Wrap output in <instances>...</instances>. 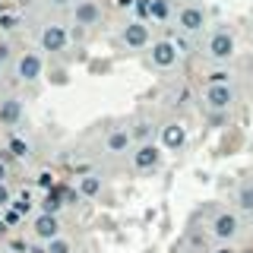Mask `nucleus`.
I'll return each mask as SVG.
<instances>
[{"label": "nucleus", "instance_id": "nucleus-1", "mask_svg": "<svg viewBox=\"0 0 253 253\" xmlns=\"http://www.w3.org/2000/svg\"><path fill=\"white\" fill-rule=\"evenodd\" d=\"M203 98H206V108H209V111H215V114H225V111L234 105L237 95H234L231 85H206Z\"/></svg>", "mask_w": 253, "mask_h": 253}, {"label": "nucleus", "instance_id": "nucleus-2", "mask_svg": "<svg viewBox=\"0 0 253 253\" xmlns=\"http://www.w3.org/2000/svg\"><path fill=\"white\" fill-rule=\"evenodd\" d=\"M206 54H209L212 60H228L234 57V35L225 29H218L215 35L209 38V44H206Z\"/></svg>", "mask_w": 253, "mask_h": 253}, {"label": "nucleus", "instance_id": "nucleus-3", "mask_svg": "<svg viewBox=\"0 0 253 253\" xmlns=\"http://www.w3.org/2000/svg\"><path fill=\"white\" fill-rule=\"evenodd\" d=\"M162 165V149L155 142H139L136 152H133V168L136 171H152Z\"/></svg>", "mask_w": 253, "mask_h": 253}, {"label": "nucleus", "instance_id": "nucleus-4", "mask_svg": "<svg viewBox=\"0 0 253 253\" xmlns=\"http://www.w3.org/2000/svg\"><path fill=\"white\" fill-rule=\"evenodd\" d=\"M177 57H180V51H177V44H174V42H155L152 51H149V60H152V67H158V70L174 67Z\"/></svg>", "mask_w": 253, "mask_h": 253}, {"label": "nucleus", "instance_id": "nucleus-5", "mask_svg": "<svg viewBox=\"0 0 253 253\" xmlns=\"http://www.w3.org/2000/svg\"><path fill=\"white\" fill-rule=\"evenodd\" d=\"M237 231H241V221H237L234 212H218V215L212 218V234H215L221 244L234 241V234H237Z\"/></svg>", "mask_w": 253, "mask_h": 253}, {"label": "nucleus", "instance_id": "nucleus-6", "mask_svg": "<svg viewBox=\"0 0 253 253\" xmlns=\"http://www.w3.org/2000/svg\"><path fill=\"white\" fill-rule=\"evenodd\" d=\"M177 26L184 29V32H203L206 26V10L203 6H196V3H187V6H180V13H177Z\"/></svg>", "mask_w": 253, "mask_h": 253}, {"label": "nucleus", "instance_id": "nucleus-7", "mask_svg": "<svg viewBox=\"0 0 253 253\" xmlns=\"http://www.w3.org/2000/svg\"><path fill=\"white\" fill-rule=\"evenodd\" d=\"M121 38H124V44L126 47H133V51H139V47H146L149 44V26L146 22H126L124 32H121Z\"/></svg>", "mask_w": 253, "mask_h": 253}, {"label": "nucleus", "instance_id": "nucleus-8", "mask_svg": "<svg viewBox=\"0 0 253 253\" xmlns=\"http://www.w3.org/2000/svg\"><path fill=\"white\" fill-rule=\"evenodd\" d=\"M184 142H187V126H184V124L171 121V124L162 126V146H165V149L177 152V149H184Z\"/></svg>", "mask_w": 253, "mask_h": 253}, {"label": "nucleus", "instance_id": "nucleus-9", "mask_svg": "<svg viewBox=\"0 0 253 253\" xmlns=\"http://www.w3.org/2000/svg\"><path fill=\"white\" fill-rule=\"evenodd\" d=\"M73 19H76V26H95V22L101 19V6L95 3V0H76Z\"/></svg>", "mask_w": 253, "mask_h": 253}, {"label": "nucleus", "instance_id": "nucleus-10", "mask_svg": "<svg viewBox=\"0 0 253 253\" xmlns=\"http://www.w3.org/2000/svg\"><path fill=\"white\" fill-rule=\"evenodd\" d=\"M67 47V29L63 26H47L42 32V51H51V54H57Z\"/></svg>", "mask_w": 253, "mask_h": 253}, {"label": "nucleus", "instance_id": "nucleus-11", "mask_svg": "<svg viewBox=\"0 0 253 253\" xmlns=\"http://www.w3.org/2000/svg\"><path fill=\"white\" fill-rule=\"evenodd\" d=\"M32 228H35V237H42V241H54V237H60V221H57V215H47V212H42Z\"/></svg>", "mask_w": 253, "mask_h": 253}, {"label": "nucleus", "instance_id": "nucleus-12", "mask_svg": "<svg viewBox=\"0 0 253 253\" xmlns=\"http://www.w3.org/2000/svg\"><path fill=\"white\" fill-rule=\"evenodd\" d=\"M16 70H19V79L35 83V79L42 76V57H38V54H22L19 63H16Z\"/></svg>", "mask_w": 253, "mask_h": 253}, {"label": "nucleus", "instance_id": "nucleus-13", "mask_svg": "<svg viewBox=\"0 0 253 253\" xmlns=\"http://www.w3.org/2000/svg\"><path fill=\"white\" fill-rule=\"evenodd\" d=\"M105 146H108V152H114V155L126 152V149L133 146L130 130H111V133H108V139H105Z\"/></svg>", "mask_w": 253, "mask_h": 253}, {"label": "nucleus", "instance_id": "nucleus-14", "mask_svg": "<svg viewBox=\"0 0 253 253\" xmlns=\"http://www.w3.org/2000/svg\"><path fill=\"white\" fill-rule=\"evenodd\" d=\"M19 117H22V101L19 98H6L3 105H0V124L13 126V124H19Z\"/></svg>", "mask_w": 253, "mask_h": 253}, {"label": "nucleus", "instance_id": "nucleus-15", "mask_svg": "<svg viewBox=\"0 0 253 253\" xmlns=\"http://www.w3.org/2000/svg\"><path fill=\"white\" fill-rule=\"evenodd\" d=\"M234 203H237V209H241V212H253V180H244V184L237 187Z\"/></svg>", "mask_w": 253, "mask_h": 253}, {"label": "nucleus", "instance_id": "nucleus-16", "mask_svg": "<svg viewBox=\"0 0 253 253\" xmlns=\"http://www.w3.org/2000/svg\"><path fill=\"white\" fill-rule=\"evenodd\" d=\"M98 193H101V177L98 174H85V177L79 180V196H89L92 200V196H98Z\"/></svg>", "mask_w": 253, "mask_h": 253}, {"label": "nucleus", "instance_id": "nucleus-17", "mask_svg": "<svg viewBox=\"0 0 253 253\" xmlns=\"http://www.w3.org/2000/svg\"><path fill=\"white\" fill-rule=\"evenodd\" d=\"M149 16L158 22H168L171 19V0H149Z\"/></svg>", "mask_w": 253, "mask_h": 253}, {"label": "nucleus", "instance_id": "nucleus-18", "mask_svg": "<svg viewBox=\"0 0 253 253\" xmlns=\"http://www.w3.org/2000/svg\"><path fill=\"white\" fill-rule=\"evenodd\" d=\"M60 206H63V203H60V190H51V193L42 200V212H47V215H57Z\"/></svg>", "mask_w": 253, "mask_h": 253}, {"label": "nucleus", "instance_id": "nucleus-19", "mask_svg": "<svg viewBox=\"0 0 253 253\" xmlns=\"http://www.w3.org/2000/svg\"><path fill=\"white\" fill-rule=\"evenodd\" d=\"M44 253H73V244L63 241V237H54V241H47V250Z\"/></svg>", "mask_w": 253, "mask_h": 253}, {"label": "nucleus", "instance_id": "nucleus-20", "mask_svg": "<svg viewBox=\"0 0 253 253\" xmlns=\"http://www.w3.org/2000/svg\"><path fill=\"white\" fill-rule=\"evenodd\" d=\"M149 133H152V124H149V121H139V124L130 130V136L139 139V142H149Z\"/></svg>", "mask_w": 253, "mask_h": 253}, {"label": "nucleus", "instance_id": "nucleus-21", "mask_svg": "<svg viewBox=\"0 0 253 253\" xmlns=\"http://www.w3.org/2000/svg\"><path fill=\"white\" fill-rule=\"evenodd\" d=\"M228 79H231L228 70H212V73H209V85H228Z\"/></svg>", "mask_w": 253, "mask_h": 253}, {"label": "nucleus", "instance_id": "nucleus-22", "mask_svg": "<svg viewBox=\"0 0 253 253\" xmlns=\"http://www.w3.org/2000/svg\"><path fill=\"white\" fill-rule=\"evenodd\" d=\"M10 152L19 155V158H26V155H29V142H22L19 136H13V139H10Z\"/></svg>", "mask_w": 253, "mask_h": 253}, {"label": "nucleus", "instance_id": "nucleus-23", "mask_svg": "<svg viewBox=\"0 0 253 253\" xmlns=\"http://www.w3.org/2000/svg\"><path fill=\"white\" fill-rule=\"evenodd\" d=\"M13 209H16V212H29V209H32V196L22 193L19 200H13Z\"/></svg>", "mask_w": 253, "mask_h": 253}, {"label": "nucleus", "instance_id": "nucleus-24", "mask_svg": "<svg viewBox=\"0 0 253 253\" xmlns=\"http://www.w3.org/2000/svg\"><path fill=\"white\" fill-rule=\"evenodd\" d=\"M6 206H13V193L6 184H0V209H6Z\"/></svg>", "mask_w": 253, "mask_h": 253}, {"label": "nucleus", "instance_id": "nucleus-25", "mask_svg": "<svg viewBox=\"0 0 253 253\" xmlns=\"http://www.w3.org/2000/svg\"><path fill=\"white\" fill-rule=\"evenodd\" d=\"M133 6H136V13H139V16H149V0H136Z\"/></svg>", "mask_w": 253, "mask_h": 253}, {"label": "nucleus", "instance_id": "nucleus-26", "mask_svg": "<svg viewBox=\"0 0 253 253\" xmlns=\"http://www.w3.org/2000/svg\"><path fill=\"white\" fill-rule=\"evenodd\" d=\"M212 253H237V250L231 247V244H218V247H215V250H212Z\"/></svg>", "mask_w": 253, "mask_h": 253}, {"label": "nucleus", "instance_id": "nucleus-27", "mask_svg": "<svg viewBox=\"0 0 253 253\" xmlns=\"http://www.w3.org/2000/svg\"><path fill=\"white\" fill-rule=\"evenodd\" d=\"M174 44H177V51H190V42H187L184 35H180V38H177V42H174Z\"/></svg>", "mask_w": 253, "mask_h": 253}, {"label": "nucleus", "instance_id": "nucleus-28", "mask_svg": "<svg viewBox=\"0 0 253 253\" xmlns=\"http://www.w3.org/2000/svg\"><path fill=\"white\" fill-rule=\"evenodd\" d=\"M3 180H6V162L0 158V184H3Z\"/></svg>", "mask_w": 253, "mask_h": 253}, {"label": "nucleus", "instance_id": "nucleus-29", "mask_svg": "<svg viewBox=\"0 0 253 253\" xmlns=\"http://www.w3.org/2000/svg\"><path fill=\"white\" fill-rule=\"evenodd\" d=\"M54 6H70V3H76V0H51Z\"/></svg>", "mask_w": 253, "mask_h": 253}, {"label": "nucleus", "instance_id": "nucleus-30", "mask_svg": "<svg viewBox=\"0 0 253 253\" xmlns=\"http://www.w3.org/2000/svg\"><path fill=\"white\" fill-rule=\"evenodd\" d=\"M136 0H117V6H133Z\"/></svg>", "mask_w": 253, "mask_h": 253}, {"label": "nucleus", "instance_id": "nucleus-31", "mask_svg": "<svg viewBox=\"0 0 253 253\" xmlns=\"http://www.w3.org/2000/svg\"><path fill=\"white\" fill-rule=\"evenodd\" d=\"M3 231H6V221H3V218H0V234H3Z\"/></svg>", "mask_w": 253, "mask_h": 253}, {"label": "nucleus", "instance_id": "nucleus-32", "mask_svg": "<svg viewBox=\"0 0 253 253\" xmlns=\"http://www.w3.org/2000/svg\"><path fill=\"white\" fill-rule=\"evenodd\" d=\"M0 60H3V57H0Z\"/></svg>", "mask_w": 253, "mask_h": 253}]
</instances>
